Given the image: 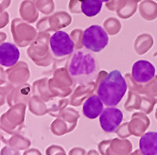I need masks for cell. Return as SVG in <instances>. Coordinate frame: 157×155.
<instances>
[{
	"label": "cell",
	"instance_id": "6da1fadb",
	"mask_svg": "<svg viewBox=\"0 0 157 155\" xmlns=\"http://www.w3.org/2000/svg\"><path fill=\"white\" fill-rule=\"evenodd\" d=\"M127 83L122 74L118 70L111 71L100 81L97 94L108 107L118 105L127 92Z\"/></svg>",
	"mask_w": 157,
	"mask_h": 155
},
{
	"label": "cell",
	"instance_id": "7a4b0ae2",
	"mask_svg": "<svg viewBox=\"0 0 157 155\" xmlns=\"http://www.w3.org/2000/svg\"><path fill=\"white\" fill-rule=\"evenodd\" d=\"M98 72V62L91 53L78 50L68 63V73L76 82H88L94 79Z\"/></svg>",
	"mask_w": 157,
	"mask_h": 155
},
{
	"label": "cell",
	"instance_id": "3957f363",
	"mask_svg": "<svg viewBox=\"0 0 157 155\" xmlns=\"http://www.w3.org/2000/svg\"><path fill=\"white\" fill-rule=\"evenodd\" d=\"M109 36L102 27L93 25L87 28L82 34L83 47L93 52L101 51L108 45Z\"/></svg>",
	"mask_w": 157,
	"mask_h": 155
},
{
	"label": "cell",
	"instance_id": "277c9868",
	"mask_svg": "<svg viewBox=\"0 0 157 155\" xmlns=\"http://www.w3.org/2000/svg\"><path fill=\"white\" fill-rule=\"evenodd\" d=\"M25 110L26 104H17L4 113L0 117V125L4 129L10 131L19 132L23 127L25 119Z\"/></svg>",
	"mask_w": 157,
	"mask_h": 155
},
{
	"label": "cell",
	"instance_id": "5b68a950",
	"mask_svg": "<svg viewBox=\"0 0 157 155\" xmlns=\"http://www.w3.org/2000/svg\"><path fill=\"white\" fill-rule=\"evenodd\" d=\"M49 47L56 57H63L70 55L74 51V43L68 33L63 30L56 31L49 38Z\"/></svg>",
	"mask_w": 157,
	"mask_h": 155
},
{
	"label": "cell",
	"instance_id": "8992f818",
	"mask_svg": "<svg viewBox=\"0 0 157 155\" xmlns=\"http://www.w3.org/2000/svg\"><path fill=\"white\" fill-rule=\"evenodd\" d=\"M10 31H12L15 43L20 47L28 46L33 36H34L33 28L18 18H15L12 21Z\"/></svg>",
	"mask_w": 157,
	"mask_h": 155
},
{
	"label": "cell",
	"instance_id": "52a82bcc",
	"mask_svg": "<svg viewBox=\"0 0 157 155\" xmlns=\"http://www.w3.org/2000/svg\"><path fill=\"white\" fill-rule=\"evenodd\" d=\"M123 120L122 112L115 107H108L99 115V123L101 129L106 132H114Z\"/></svg>",
	"mask_w": 157,
	"mask_h": 155
},
{
	"label": "cell",
	"instance_id": "ba28073f",
	"mask_svg": "<svg viewBox=\"0 0 157 155\" xmlns=\"http://www.w3.org/2000/svg\"><path fill=\"white\" fill-rule=\"evenodd\" d=\"M132 76L134 81L137 83H147L154 78L155 67L149 61H137L132 67Z\"/></svg>",
	"mask_w": 157,
	"mask_h": 155
},
{
	"label": "cell",
	"instance_id": "9c48e42d",
	"mask_svg": "<svg viewBox=\"0 0 157 155\" xmlns=\"http://www.w3.org/2000/svg\"><path fill=\"white\" fill-rule=\"evenodd\" d=\"M0 141H2L6 146H9L17 150H24L30 146V141L17 131H10L4 129L0 125Z\"/></svg>",
	"mask_w": 157,
	"mask_h": 155
},
{
	"label": "cell",
	"instance_id": "30bf717a",
	"mask_svg": "<svg viewBox=\"0 0 157 155\" xmlns=\"http://www.w3.org/2000/svg\"><path fill=\"white\" fill-rule=\"evenodd\" d=\"M29 78L28 65L23 62H18L15 65L6 70V80L14 86L25 84Z\"/></svg>",
	"mask_w": 157,
	"mask_h": 155
},
{
	"label": "cell",
	"instance_id": "8fae6325",
	"mask_svg": "<svg viewBox=\"0 0 157 155\" xmlns=\"http://www.w3.org/2000/svg\"><path fill=\"white\" fill-rule=\"evenodd\" d=\"M20 51L15 45L10 43H3L0 45V65L12 67L19 62Z\"/></svg>",
	"mask_w": 157,
	"mask_h": 155
},
{
	"label": "cell",
	"instance_id": "7c38bea8",
	"mask_svg": "<svg viewBox=\"0 0 157 155\" xmlns=\"http://www.w3.org/2000/svg\"><path fill=\"white\" fill-rule=\"evenodd\" d=\"M30 86L29 84H22L15 86L7 96V103L10 107L17 104H26L29 98Z\"/></svg>",
	"mask_w": 157,
	"mask_h": 155
},
{
	"label": "cell",
	"instance_id": "4fadbf2b",
	"mask_svg": "<svg viewBox=\"0 0 157 155\" xmlns=\"http://www.w3.org/2000/svg\"><path fill=\"white\" fill-rule=\"evenodd\" d=\"M103 102L98 95L88 97L82 107V113L85 117L89 119H95L98 117L103 112Z\"/></svg>",
	"mask_w": 157,
	"mask_h": 155
},
{
	"label": "cell",
	"instance_id": "5bb4252c",
	"mask_svg": "<svg viewBox=\"0 0 157 155\" xmlns=\"http://www.w3.org/2000/svg\"><path fill=\"white\" fill-rule=\"evenodd\" d=\"M139 149L143 155L157 154V132L149 131L141 136L139 140Z\"/></svg>",
	"mask_w": 157,
	"mask_h": 155
},
{
	"label": "cell",
	"instance_id": "9a60e30c",
	"mask_svg": "<svg viewBox=\"0 0 157 155\" xmlns=\"http://www.w3.org/2000/svg\"><path fill=\"white\" fill-rule=\"evenodd\" d=\"M102 3L103 2L100 1V0H82V12L88 17H94L100 13L102 8Z\"/></svg>",
	"mask_w": 157,
	"mask_h": 155
},
{
	"label": "cell",
	"instance_id": "2e32d148",
	"mask_svg": "<svg viewBox=\"0 0 157 155\" xmlns=\"http://www.w3.org/2000/svg\"><path fill=\"white\" fill-rule=\"evenodd\" d=\"M19 13H20V15L22 18L29 21V22L34 21L37 17V13H34L32 4L29 1H28V0H25V1L21 4L20 9H19Z\"/></svg>",
	"mask_w": 157,
	"mask_h": 155
},
{
	"label": "cell",
	"instance_id": "e0dca14e",
	"mask_svg": "<svg viewBox=\"0 0 157 155\" xmlns=\"http://www.w3.org/2000/svg\"><path fill=\"white\" fill-rule=\"evenodd\" d=\"M15 86L7 80H0V95L8 96Z\"/></svg>",
	"mask_w": 157,
	"mask_h": 155
},
{
	"label": "cell",
	"instance_id": "ac0fdd59",
	"mask_svg": "<svg viewBox=\"0 0 157 155\" xmlns=\"http://www.w3.org/2000/svg\"><path fill=\"white\" fill-rule=\"evenodd\" d=\"M9 13L6 12H1L0 10V29L5 28L8 24H9Z\"/></svg>",
	"mask_w": 157,
	"mask_h": 155
},
{
	"label": "cell",
	"instance_id": "d6986e66",
	"mask_svg": "<svg viewBox=\"0 0 157 155\" xmlns=\"http://www.w3.org/2000/svg\"><path fill=\"white\" fill-rule=\"evenodd\" d=\"M0 155H20V153H19V150L10 148L9 146H6L1 149Z\"/></svg>",
	"mask_w": 157,
	"mask_h": 155
},
{
	"label": "cell",
	"instance_id": "ffe728a7",
	"mask_svg": "<svg viewBox=\"0 0 157 155\" xmlns=\"http://www.w3.org/2000/svg\"><path fill=\"white\" fill-rule=\"evenodd\" d=\"M12 0H0V10L5 12L6 9H8L10 5Z\"/></svg>",
	"mask_w": 157,
	"mask_h": 155
},
{
	"label": "cell",
	"instance_id": "44dd1931",
	"mask_svg": "<svg viewBox=\"0 0 157 155\" xmlns=\"http://www.w3.org/2000/svg\"><path fill=\"white\" fill-rule=\"evenodd\" d=\"M23 155H41V154L37 149H29V150L26 151Z\"/></svg>",
	"mask_w": 157,
	"mask_h": 155
},
{
	"label": "cell",
	"instance_id": "7402d4cb",
	"mask_svg": "<svg viewBox=\"0 0 157 155\" xmlns=\"http://www.w3.org/2000/svg\"><path fill=\"white\" fill-rule=\"evenodd\" d=\"M7 39V34L5 32H0V45H2V43L5 42V40Z\"/></svg>",
	"mask_w": 157,
	"mask_h": 155
},
{
	"label": "cell",
	"instance_id": "603a6c76",
	"mask_svg": "<svg viewBox=\"0 0 157 155\" xmlns=\"http://www.w3.org/2000/svg\"><path fill=\"white\" fill-rule=\"evenodd\" d=\"M0 80H6V71L0 66Z\"/></svg>",
	"mask_w": 157,
	"mask_h": 155
},
{
	"label": "cell",
	"instance_id": "cb8c5ba5",
	"mask_svg": "<svg viewBox=\"0 0 157 155\" xmlns=\"http://www.w3.org/2000/svg\"><path fill=\"white\" fill-rule=\"evenodd\" d=\"M5 102H7V96L0 95V107L3 106L5 104Z\"/></svg>",
	"mask_w": 157,
	"mask_h": 155
},
{
	"label": "cell",
	"instance_id": "d4e9b609",
	"mask_svg": "<svg viewBox=\"0 0 157 155\" xmlns=\"http://www.w3.org/2000/svg\"><path fill=\"white\" fill-rule=\"evenodd\" d=\"M100 1H102V2H108V1H110V0H100Z\"/></svg>",
	"mask_w": 157,
	"mask_h": 155
},
{
	"label": "cell",
	"instance_id": "484cf974",
	"mask_svg": "<svg viewBox=\"0 0 157 155\" xmlns=\"http://www.w3.org/2000/svg\"><path fill=\"white\" fill-rule=\"evenodd\" d=\"M0 144H1V143H0Z\"/></svg>",
	"mask_w": 157,
	"mask_h": 155
}]
</instances>
